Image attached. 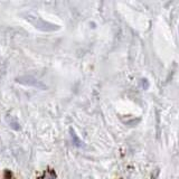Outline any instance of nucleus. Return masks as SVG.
Returning a JSON list of instances; mask_svg holds the SVG:
<instances>
[{"instance_id": "nucleus-1", "label": "nucleus", "mask_w": 179, "mask_h": 179, "mask_svg": "<svg viewBox=\"0 0 179 179\" xmlns=\"http://www.w3.org/2000/svg\"><path fill=\"white\" fill-rule=\"evenodd\" d=\"M16 81L20 84L27 85V86L37 87V89H46V85L44 83H42L40 81L36 80V78L31 77V76H21V77L17 78Z\"/></svg>"}, {"instance_id": "nucleus-2", "label": "nucleus", "mask_w": 179, "mask_h": 179, "mask_svg": "<svg viewBox=\"0 0 179 179\" xmlns=\"http://www.w3.org/2000/svg\"><path fill=\"white\" fill-rule=\"evenodd\" d=\"M33 24H35L37 28L42 29V30H46V31H52V30H58L59 27L56 25H53V24H49V22L45 21V20H40V19H34L31 20Z\"/></svg>"}, {"instance_id": "nucleus-3", "label": "nucleus", "mask_w": 179, "mask_h": 179, "mask_svg": "<svg viewBox=\"0 0 179 179\" xmlns=\"http://www.w3.org/2000/svg\"><path fill=\"white\" fill-rule=\"evenodd\" d=\"M6 120H7V122L9 123V126L14 129V130H17V131H19V130H20L19 123L17 122L16 119H14V117H7V119H6Z\"/></svg>"}, {"instance_id": "nucleus-4", "label": "nucleus", "mask_w": 179, "mask_h": 179, "mask_svg": "<svg viewBox=\"0 0 179 179\" xmlns=\"http://www.w3.org/2000/svg\"><path fill=\"white\" fill-rule=\"evenodd\" d=\"M55 178H56V175L54 173V171L48 170L44 173V176H43L42 179H55Z\"/></svg>"}, {"instance_id": "nucleus-5", "label": "nucleus", "mask_w": 179, "mask_h": 179, "mask_svg": "<svg viewBox=\"0 0 179 179\" xmlns=\"http://www.w3.org/2000/svg\"><path fill=\"white\" fill-rule=\"evenodd\" d=\"M71 132H72V137H73V139L75 140V143H76V145H82L81 142H80V141H77V138H76L75 133H74V131H73V129H71Z\"/></svg>"}]
</instances>
